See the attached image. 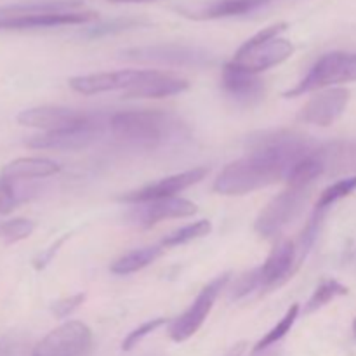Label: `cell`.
I'll return each instance as SVG.
<instances>
[{"instance_id": "obj_1", "label": "cell", "mask_w": 356, "mask_h": 356, "mask_svg": "<svg viewBox=\"0 0 356 356\" xmlns=\"http://www.w3.org/2000/svg\"><path fill=\"white\" fill-rule=\"evenodd\" d=\"M252 152L221 170L214 191L226 197H242L287 179L292 167L313 153L312 143L287 131L263 132L249 141Z\"/></svg>"}, {"instance_id": "obj_2", "label": "cell", "mask_w": 356, "mask_h": 356, "mask_svg": "<svg viewBox=\"0 0 356 356\" xmlns=\"http://www.w3.org/2000/svg\"><path fill=\"white\" fill-rule=\"evenodd\" d=\"M108 127L118 141L138 148H155L176 138L183 124L169 111L136 110L111 115Z\"/></svg>"}, {"instance_id": "obj_3", "label": "cell", "mask_w": 356, "mask_h": 356, "mask_svg": "<svg viewBox=\"0 0 356 356\" xmlns=\"http://www.w3.org/2000/svg\"><path fill=\"white\" fill-rule=\"evenodd\" d=\"M356 82V52H329L313 65L308 75L296 87L284 92L285 97H298L336 83Z\"/></svg>"}, {"instance_id": "obj_4", "label": "cell", "mask_w": 356, "mask_h": 356, "mask_svg": "<svg viewBox=\"0 0 356 356\" xmlns=\"http://www.w3.org/2000/svg\"><path fill=\"white\" fill-rule=\"evenodd\" d=\"M309 188H292L287 186L282 193L271 198L266 207L259 212L256 219V232L264 238H273L280 235L289 225L301 216L308 200Z\"/></svg>"}, {"instance_id": "obj_5", "label": "cell", "mask_w": 356, "mask_h": 356, "mask_svg": "<svg viewBox=\"0 0 356 356\" xmlns=\"http://www.w3.org/2000/svg\"><path fill=\"white\" fill-rule=\"evenodd\" d=\"M92 330L79 320L56 327L31 351V356H89L92 351Z\"/></svg>"}, {"instance_id": "obj_6", "label": "cell", "mask_w": 356, "mask_h": 356, "mask_svg": "<svg viewBox=\"0 0 356 356\" xmlns=\"http://www.w3.org/2000/svg\"><path fill=\"white\" fill-rule=\"evenodd\" d=\"M229 277H232L229 273H222L219 277H216L211 284H207L198 292V296L191 302L190 308L174 320L169 329V336L174 343H184V341H188L198 332V329L204 325L205 318L209 316L211 309L214 308V302L218 299V296L228 285Z\"/></svg>"}, {"instance_id": "obj_7", "label": "cell", "mask_w": 356, "mask_h": 356, "mask_svg": "<svg viewBox=\"0 0 356 356\" xmlns=\"http://www.w3.org/2000/svg\"><path fill=\"white\" fill-rule=\"evenodd\" d=\"M122 58L129 61L138 63H155V65L165 66H207L214 61L211 52L200 47H191V45H146V47L127 49L122 52Z\"/></svg>"}, {"instance_id": "obj_8", "label": "cell", "mask_w": 356, "mask_h": 356, "mask_svg": "<svg viewBox=\"0 0 356 356\" xmlns=\"http://www.w3.org/2000/svg\"><path fill=\"white\" fill-rule=\"evenodd\" d=\"M101 122L97 117L75 125V127L59 129V131L44 132V134L30 136L24 145L31 149H54V152H79L86 149L99 138Z\"/></svg>"}, {"instance_id": "obj_9", "label": "cell", "mask_w": 356, "mask_h": 356, "mask_svg": "<svg viewBox=\"0 0 356 356\" xmlns=\"http://www.w3.org/2000/svg\"><path fill=\"white\" fill-rule=\"evenodd\" d=\"M205 176H207V169L205 167H195V169L186 170V172L163 177V179L148 184V186L139 188V190L127 191V193L120 195L118 200L125 202V204L139 205L148 204V202L163 200V198H172L177 193H181V191L193 186V184L200 183Z\"/></svg>"}, {"instance_id": "obj_10", "label": "cell", "mask_w": 356, "mask_h": 356, "mask_svg": "<svg viewBox=\"0 0 356 356\" xmlns=\"http://www.w3.org/2000/svg\"><path fill=\"white\" fill-rule=\"evenodd\" d=\"M92 117L90 113L82 110H75V108H65V106H37L23 110L16 117L17 124L23 127L40 129V131L51 132L59 131V129L75 127V125L82 124V122L89 120Z\"/></svg>"}, {"instance_id": "obj_11", "label": "cell", "mask_w": 356, "mask_h": 356, "mask_svg": "<svg viewBox=\"0 0 356 356\" xmlns=\"http://www.w3.org/2000/svg\"><path fill=\"white\" fill-rule=\"evenodd\" d=\"M350 90L344 89V87H334V89L323 90V92L313 96L302 106L299 118L306 124L329 127L344 113L348 103H350Z\"/></svg>"}, {"instance_id": "obj_12", "label": "cell", "mask_w": 356, "mask_h": 356, "mask_svg": "<svg viewBox=\"0 0 356 356\" xmlns=\"http://www.w3.org/2000/svg\"><path fill=\"white\" fill-rule=\"evenodd\" d=\"M190 87L186 79L160 72V70H143V75L131 89L124 92L125 99H162V97L176 96Z\"/></svg>"}, {"instance_id": "obj_13", "label": "cell", "mask_w": 356, "mask_h": 356, "mask_svg": "<svg viewBox=\"0 0 356 356\" xmlns=\"http://www.w3.org/2000/svg\"><path fill=\"white\" fill-rule=\"evenodd\" d=\"M292 54H294L292 42L287 40V38L278 37L275 40L266 42L261 47L245 52V54H235L229 63L236 66V68L243 70V72L257 75V73L266 72V70L273 68V66L282 65Z\"/></svg>"}, {"instance_id": "obj_14", "label": "cell", "mask_w": 356, "mask_h": 356, "mask_svg": "<svg viewBox=\"0 0 356 356\" xmlns=\"http://www.w3.org/2000/svg\"><path fill=\"white\" fill-rule=\"evenodd\" d=\"M221 87L229 99L242 106H256L264 99L266 87L257 75L236 68L232 63L225 65L221 73Z\"/></svg>"}, {"instance_id": "obj_15", "label": "cell", "mask_w": 356, "mask_h": 356, "mask_svg": "<svg viewBox=\"0 0 356 356\" xmlns=\"http://www.w3.org/2000/svg\"><path fill=\"white\" fill-rule=\"evenodd\" d=\"M198 207L193 202L186 198H163V200L148 202V204H139L138 207L132 209L129 214L131 221L141 228H152L156 222L165 221V219H179L190 218L197 214Z\"/></svg>"}, {"instance_id": "obj_16", "label": "cell", "mask_w": 356, "mask_h": 356, "mask_svg": "<svg viewBox=\"0 0 356 356\" xmlns=\"http://www.w3.org/2000/svg\"><path fill=\"white\" fill-rule=\"evenodd\" d=\"M141 75L143 70H120V72H103L73 76V79H70L68 83L75 92L83 94V96L115 92V90L125 92L141 79Z\"/></svg>"}, {"instance_id": "obj_17", "label": "cell", "mask_w": 356, "mask_h": 356, "mask_svg": "<svg viewBox=\"0 0 356 356\" xmlns=\"http://www.w3.org/2000/svg\"><path fill=\"white\" fill-rule=\"evenodd\" d=\"M94 19H97V14L92 10L28 14V16L0 17V30H37V28L70 26V24L90 23Z\"/></svg>"}, {"instance_id": "obj_18", "label": "cell", "mask_w": 356, "mask_h": 356, "mask_svg": "<svg viewBox=\"0 0 356 356\" xmlns=\"http://www.w3.org/2000/svg\"><path fill=\"white\" fill-rule=\"evenodd\" d=\"M296 256H298V249L291 240H284V242L278 243L268 256L266 263L259 268L263 287L270 289L284 284L299 266Z\"/></svg>"}, {"instance_id": "obj_19", "label": "cell", "mask_w": 356, "mask_h": 356, "mask_svg": "<svg viewBox=\"0 0 356 356\" xmlns=\"http://www.w3.org/2000/svg\"><path fill=\"white\" fill-rule=\"evenodd\" d=\"M61 170V165L54 160L37 159V156H23V159L10 160L2 167V176L13 181L24 179H44L51 177Z\"/></svg>"}, {"instance_id": "obj_20", "label": "cell", "mask_w": 356, "mask_h": 356, "mask_svg": "<svg viewBox=\"0 0 356 356\" xmlns=\"http://www.w3.org/2000/svg\"><path fill=\"white\" fill-rule=\"evenodd\" d=\"M273 0H216L198 13L191 14L195 19H219V17L245 16L254 10L263 9Z\"/></svg>"}, {"instance_id": "obj_21", "label": "cell", "mask_w": 356, "mask_h": 356, "mask_svg": "<svg viewBox=\"0 0 356 356\" xmlns=\"http://www.w3.org/2000/svg\"><path fill=\"white\" fill-rule=\"evenodd\" d=\"M83 0H35L26 3H14V6L0 7V17L28 16V14H47V13H70L76 10Z\"/></svg>"}, {"instance_id": "obj_22", "label": "cell", "mask_w": 356, "mask_h": 356, "mask_svg": "<svg viewBox=\"0 0 356 356\" xmlns=\"http://www.w3.org/2000/svg\"><path fill=\"white\" fill-rule=\"evenodd\" d=\"M325 170V159L320 152H313L299 160L287 176V184L292 188H309L313 181L318 179Z\"/></svg>"}, {"instance_id": "obj_23", "label": "cell", "mask_w": 356, "mask_h": 356, "mask_svg": "<svg viewBox=\"0 0 356 356\" xmlns=\"http://www.w3.org/2000/svg\"><path fill=\"white\" fill-rule=\"evenodd\" d=\"M163 254L162 245H149L143 247V249L131 250V252L124 254L122 257H118L113 264H111L110 271L115 275H132L136 271L145 270L146 266L155 263L160 256Z\"/></svg>"}, {"instance_id": "obj_24", "label": "cell", "mask_w": 356, "mask_h": 356, "mask_svg": "<svg viewBox=\"0 0 356 356\" xmlns=\"http://www.w3.org/2000/svg\"><path fill=\"white\" fill-rule=\"evenodd\" d=\"M348 294L346 285L339 284L337 280H325L315 289V292L312 294L309 301L306 302L305 313L306 315H312V313L318 312V309L325 308L329 302H332L334 299L341 298V296Z\"/></svg>"}, {"instance_id": "obj_25", "label": "cell", "mask_w": 356, "mask_h": 356, "mask_svg": "<svg viewBox=\"0 0 356 356\" xmlns=\"http://www.w3.org/2000/svg\"><path fill=\"white\" fill-rule=\"evenodd\" d=\"M299 312H301L299 305H292L291 308L287 309V313L284 315V318H282L280 322H278L277 325H275L273 329H271L270 332H268L266 336H264L263 339L256 344V346H254V353L256 355L261 353V351L268 350L270 346L277 344L278 341L284 339V337L291 332L292 327H294L296 320H298V316H299Z\"/></svg>"}, {"instance_id": "obj_26", "label": "cell", "mask_w": 356, "mask_h": 356, "mask_svg": "<svg viewBox=\"0 0 356 356\" xmlns=\"http://www.w3.org/2000/svg\"><path fill=\"white\" fill-rule=\"evenodd\" d=\"M212 232V222L207 219H202V221L193 222V225H188L184 228L176 229V232L165 235V238L162 240V247H177L184 245V243H190L193 240L204 238L209 233Z\"/></svg>"}, {"instance_id": "obj_27", "label": "cell", "mask_w": 356, "mask_h": 356, "mask_svg": "<svg viewBox=\"0 0 356 356\" xmlns=\"http://www.w3.org/2000/svg\"><path fill=\"white\" fill-rule=\"evenodd\" d=\"M356 190V176L346 177V179H341L337 183L330 184L329 188L322 191L320 198L316 200L315 211L325 214V211H329L334 204H337L339 200L346 198L348 195H351Z\"/></svg>"}, {"instance_id": "obj_28", "label": "cell", "mask_w": 356, "mask_h": 356, "mask_svg": "<svg viewBox=\"0 0 356 356\" xmlns=\"http://www.w3.org/2000/svg\"><path fill=\"white\" fill-rule=\"evenodd\" d=\"M141 24H146V21L136 19V17H115V19L101 21V23L92 24V26L87 28L82 35L87 38H103L108 37V35L132 30V28H138L141 26Z\"/></svg>"}, {"instance_id": "obj_29", "label": "cell", "mask_w": 356, "mask_h": 356, "mask_svg": "<svg viewBox=\"0 0 356 356\" xmlns=\"http://www.w3.org/2000/svg\"><path fill=\"white\" fill-rule=\"evenodd\" d=\"M35 228H37V225L31 219H10V221L0 225V236L6 243H17L21 240L28 238L35 232Z\"/></svg>"}, {"instance_id": "obj_30", "label": "cell", "mask_w": 356, "mask_h": 356, "mask_svg": "<svg viewBox=\"0 0 356 356\" xmlns=\"http://www.w3.org/2000/svg\"><path fill=\"white\" fill-rule=\"evenodd\" d=\"M287 26H289L287 23H277V24H271V26L264 28V30L257 31L254 37H250L249 40L243 42V44L240 45V49L235 52V54H245V52L252 51V49L261 47V45H264L266 42L275 40V38H278V35L284 33V31L287 30Z\"/></svg>"}, {"instance_id": "obj_31", "label": "cell", "mask_w": 356, "mask_h": 356, "mask_svg": "<svg viewBox=\"0 0 356 356\" xmlns=\"http://www.w3.org/2000/svg\"><path fill=\"white\" fill-rule=\"evenodd\" d=\"M165 323H167L165 318H153L149 320V322H145L143 325H139L138 329L129 332L127 337L122 341V351H132L143 339H145V337H148L149 334H153L156 329L165 325Z\"/></svg>"}, {"instance_id": "obj_32", "label": "cell", "mask_w": 356, "mask_h": 356, "mask_svg": "<svg viewBox=\"0 0 356 356\" xmlns=\"http://www.w3.org/2000/svg\"><path fill=\"white\" fill-rule=\"evenodd\" d=\"M23 200L13 179L0 176V214H9L16 209V205Z\"/></svg>"}, {"instance_id": "obj_33", "label": "cell", "mask_w": 356, "mask_h": 356, "mask_svg": "<svg viewBox=\"0 0 356 356\" xmlns=\"http://www.w3.org/2000/svg\"><path fill=\"white\" fill-rule=\"evenodd\" d=\"M257 287H263V280H261V270L249 271V273L242 275V277L236 278L235 285L232 289V299H242L247 294H250L252 291H256Z\"/></svg>"}, {"instance_id": "obj_34", "label": "cell", "mask_w": 356, "mask_h": 356, "mask_svg": "<svg viewBox=\"0 0 356 356\" xmlns=\"http://www.w3.org/2000/svg\"><path fill=\"white\" fill-rule=\"evenodd\" d=\"M86 301V294L80 292V294H73L70 298H63L59 301L52 302L51 312L56 318H66V316L72 315L75 309H79L82 306V302Z\"/></svg>"}, {"instance_id": "obj_35", "label": "cell", "mask_w": 356, "mask_h": 356, "mask_svg": "<svg viewBox=\"0 0 356 356\" xmlns=\"http://www.w3.org/2000/svg\"><path fill=\"white\" fill-rule=\"evenodd\" d=\"M24 343L16 334H6L0 337V356H23Z\"/></svg>"}, {"instance_id": "obj_36", "label": "cell", "mask_w": 356, "mask_h": 356, "mask_svg": "<svg viewBox=\"0 0 356 356\" xmlns=\"http://www.w3.org/2000/svg\"><path fill=\"white\" fill-rule=\"evenodd\" d=\"M68 238H70V235H65V236H63V238L56 240V243H52V245L49 247V249H45L44 252L38 254V256L35 257V261H33V268H35V270H44L45 266H49V263H51V261L54 259V256H56V254H58V250L61 249L63 243H65Z\"/></svg>"}, {"instance_id": "obj_37", "label": "cell", "mask_w": 356, "mask_h": 356, "mask_svg": "<svg viewBox=\"0 0 356 356\" xmlns=\"http://www.w3.org/2000/svg\"><path fill=\"white\" fill-rule=\"evenodd\" d=\"M245 350H247V343L245 341H240V343H236L235 346H233L225 356H243Z\"/></svg>"}, {"instance_id": "obj_38", "label": "cell", "mask_w": 356, "mask_h": 356, "mask_svg": "<svg viewBox=\"0 0 356 356\" xmlns=\"http://www.w3.org/2000/svg\"><path fill=\"white\" fill-rule=\"evenodd\" d=\"M108 2H117V3H153V2H160V0H108Z\"/></svg>"}, {"instance_id": "obj_39", "label": "cell", "mask_w": 356, "mask_h": 356, "mask_svg": "<svg viewBox=\"0 0 356 356\" xmlns=\"http://www.w3.org/2000/svg\"><path fill=\"white\" fill-rule=\"evenodd\" d=\"M353 336H355V339H356V318L353 320Z\"/></svg>"}]
</instances>
